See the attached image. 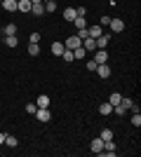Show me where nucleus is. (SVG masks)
Masks as SVG:
<instances>
[{
  "instance_id": "c9c22d12",
  "label": "nucleus",
  "mask_w": 141,
  "mask_h": 157,
  "mask_svg": "<svg viewBox=\"0 0 141 157\" xmlns=\"http://www.w3.org/2000/svg\"><path fill=\"white\" fill-rule=\"evenodd\" d=\"M45 2H47V0H45Z\"/></svg>"
},
{
  "instance_id": "f03ea898",
  "label": "nucleus",
  "mask_w": 141,
  "mask_h": 157,
  "mask_svg": "<svg viewBox=\"0 0 141 157\" xmlns=\"http://www.w3.org/2000/svg\"><path fill=\"white\" fill-rule=\"evenodd\" d=\"M111 42V33H101L96 38V49H106V45Z\"/></svg>"
},
{
  "instance_id": "1a4fd4ad",
  "label": "nucleus",
  "mask_w": 141,
  "mask_h": 157,
  "mask_svg": "<svg viewBox=\"0 0 141 157\" xmlns=\"http://www.w3.org/2000/svg\"><path fill=\"white\" fill-rule=\"evenodd\" d=\"M82 47H85V52H94V49H96V40L94 38H85L82 40Z\"/></svg>"
},
{
  "instance_id": "7ed1b4c3",
  "label": "nucleus",
  "mask_w": 141,
  "mask_h": 157,
  "mask_svg": "<svg viewBox=\"0 0 141 157\" xmlns=\"http://www.w3.org/2000/svg\"><path fill=\"white\" fill-rule=\"evenodd\" d=\"M96 75L104 78V80L111 78V66H108V63H99V66H96Z\"/></svg>"
},
{
  "instance_id": "6e6552de",
  "label": "nucleus",
  "mask_w": 141,
  "mask_h": 157,
  "mask_svg": "<svg viewBox=\"0 0 141 157\" xmlns=\"http://www.w3.org/2000/svg\"><path fill=\"white\" fill-rule=\"evenodd\" d=\"M89 150H92L94 155H99V152L104 150V141H101V138H94L92 143H89Z\"/></svg>"
},
{
  "instance_id": "7c9ffc66",
  "label": "nucleus",
  "mask_w": 141,
  "mask_h": 157,
  "mask_svg": "<svg viewBox=\"0 0 141 157\" xmlns=\"http://www.w3.org/2000/svg\"><path fill=\"white\" fill-rule=\"evenodd\" d=\"M108 24H111V17H101L99 19V26H108Z\"/></svg>"
},
{
  "instance_id": "4468645a",
  "label": "nucleus",
  "mask_w": 141,
  "mask_h": 157,
  "mask_svg": "<svg viewBox=\"0 0 141 157\" xmlns=\"http://www.w3.org/2000/svg\"><path fill=\"white\" fill-rule=\"evenodd\" d=\"M35 105H38V108H49V96L40 94V96H38V101H35Z\"/></svg>"
},
{
  "instance_id": "39448f33",
  "label": "nucleus",
  "mask_w": 141,
  "mask_h": 157,
  "mask_svg": "<svg viewBox=\"0 0 141 157\" xmlns=\"http://www.w3.org/2000/svg\"><path fill=\"white\" fill-rule=\"evenodd\" d=\"M108 26H111V31H113V33H122V31H125V21H122V19H111Z\"/></svg>"
},
{
  "instance_id": "bb28decb",
  "label": "nucleus",
  "mask_w": 141,
  "mask_h": 157,
  "mask_svg": "<svg viewBox=\"0 0 141 157\" xmlns=\"http://www.w3.org/2000/svg\"><path fill=\"white\" fill-rule=\"evenodd\" d=\"M5 143L10 145V148H17V143H19V141H17V136H5Z\"/></svg>"
},
{
  "instance_id": "f3484780",
  "label": "nucleus",
  "mask_w": 141,
  "mask_h": 157,
  "mask_svg": "<svg viewBox=\"0 0 141 157\" xmlns=\"http://www.w3.org/2000/svg\"><path fill=\"white\" fill-rule=\"evenodd\" d=\"M120 101H122V94H118V92H113L111 96H108V103H111V105H118Z\"/></svg>"
},
{
  "instance_id": "473e14b6",
  "label": "nucleus",
  "mask_w": 141,
  "mask_h": 157,
  "mask_svg": "<svg viewBox=\"0 0 141 157\" xmlns=\"http://www.w3.org/2000/svg\"><path fill=\"white\" fill-rule=\"evenodd\" d=\"M5 136H7V134H2V131H0V145L5 143Z\"/></svg>"
},
{
  "instance_id": "423d86ee",
  "label": "nucleus",
  "mask_w": 141,
  "mask_h": 157,
  "mask_svg": "<svg viewBox=\"0 0 141 157\" xmlns=\"http://www.w3.org/2000/svg\"><path fill=\"white\" fill-rule=\"evenodd\" d=\"M94 61H96V66H99V63H108V52H106V49H96Z\"/></svg>"
},
{
  "instance_id": "c756f323",
  "label": "nucleus",
  "mask_w": 141,
  "mask_h": 157,
  "mask_svg": "<svg viewBox=\"0 0 141 157\" xmlns=\"http://www.w3.org/2000/svg\"><path fill=\"white\" fill-rule=\"evenodd\" d=\"M35 110H38V105H35V103H28L26 105V113H28V115H35Z\"/></svg>"
},
{
  "instance_id": "5701e85b",
  "label": "nucleus",
  "mask_w": 141,
  "mask_h": 157,
  "mask_svg": "<svg viewBox=\"0 0 141 157\" xmlns=\"http://www.w3.org/2000/svg\"><path fill=\"white\" fill-rule=\"evenodd\" d=\"M101 141H104V143H106V141H113V131H111V129H104V131H101Z\"/></svg>"
},
{
  "instance_id": "393cba45",
  "label": "nucleus",
  "mask_w": 141,
  "mask_h": 157,
  "mask_svg": "<svg viewBox=\"0 0 141 157\" xmlns=\"http://www.w3.org/2000/svg\"><path fill=\"white\" fill-rule=\"evenodd\" d=\"M45 12H57V2L54 0H47L45 2Z\"/></svg>"
},
{
  "instance_id": "9b49d317",
  "label": "nucleus",
  "mask_w": 141,
  "mask_h": 157,
  "mask_svg": "<svg viewBox=\"0 0 141 157\" xmlns=\"http://www.w3.org/2000/svg\"><path fill=\"white\" fill-rule=\"evenodd\" d=\"M17 10L19 12H31V0H17Z\"/></svg>"
},
{
  "instance_id": "a211bd4d",
  "label": "nucleus",
  "mask_w": 141,
  "mask_h": 157,
  "mask_svg": "<svg viewBox=\"0 0 141 157\" xmlns=\"http://www.w3.org/2000/svg\"><path fill=\"white\" fill-rule=\"evenodd\" d=\"M73 56H75V59H85V56H87V52H85V47H75V49H73Z\"/></svg>"
},
{
  "instance_id": "0eeeda50",
  "label": "nucleus",
  "mask_w": 141,
  "mask_h": 157,
  "mask_svg": "<svg viewBox=\"0 0 141 157\" xmlns=\"http://www.w3.org/2000/svg\"><path fill=\"white\" fill-rule=\"evenodd\" d=\"M64 49H66V47H64V42H59V40H57V42H52V47H49V52H52L54 56H61V54H64Z\"/></svg>"
},
{
  "instance_id": "2f4dec72",
  "label": "nucleus",
  "mask_w": 141,
  "mask_h": 157,
  "mask_svg": "<svg viewBox=\"0 0 141 157\" xmlns=\"http://www.w3.org/2000/svg\"><path fill=\"white\" fill-rule=\"evenodd\" d=\"M87 71H92V73L96 71V61H94V59H92V61H87Z\"/></svg>"
},
{
  "instance_id": "dca6fc26",
  "label": "nucleus",
  "mask_w": 141,
  "mask_h": 157,
  "mask_svg": "<svg viewBox=\"0 0 141 157\" xmlns=\"http://www.w3.org/2000/svg\"><path fill=\"white\" fill-rule=\"evenodd\" d=\"M99 113H101V115H111V113H113V105L106 101V103H101V105H99Z\"/></svg>"
},
{
  "instance_id": "20e7f679",
  "label": "nucleus",
  "mask_w": 141,
  "mask_h": 157,
  "mask_svg": "<svg viewBox=\"0 0 141 157\" xmlns=\"http://www.w3.org/2000/svg\"><path fill=\"white\" fill-rule=\"evenodd\" d=\"M82 45V40L78 38V35H73V38H66V42H64V47L66 49H75V47H80Z\"/></svg>"
},
{
  "instance_id": "aec40b11",
  "label": "nucleus",
  "mask_w": 141,
  "mask_h": 157,
  "mask_svg": "<svg viewBox=\"0 0 141 157\" xmlns=\"http://www.w3.org/2000/svg\"><path fill=\"white\" fill-rule=\"evenodd\" d=\"M5 45H7V47H17V45H19L17 35H5Z\"/></svg>"
},
{
  "instance_id": "cd10ccee",
  "label": "nucleus",
  "mask_w": 141,
  "mask_h": 157,
  "mask_svg": "<svg viewBox=\"0 0 141 157\" xmlns=\"http://www.w3.org/2000/svg\"><path fill=\"white\" fill-rule=\"evenodd\" d=\"M132 124H134V127H141V115H139V110L132 115Z\"/></svg>"
},
{
  "instance_id": "6ab92c4d",
  "label": "nucleus",
  "mask_w": 141,
  "mask_h": 157,
  "mask_svg": "<svg viewBox=\"0 0 141 157\" xmlns=\"http://www.w3.org/2000/svg\"><path fill=\"white\" fill-rule=\"evenodd\" d=\"M73 24H75V28H78V31H82V28H87V21L82 19V17H75V19H73Z\"/></svg>"
},
{
  "instance_id": "b1692460",
  "label": "nucleus",
  "mask_w": 141,
  "mask_h": 157,
  "mask_svg": "<svg viewBox=\"0 0 141 157\" xmlns=\"http://www.w3.org/2000/svg\"><path fill=\"white\" fill-rule=\"evenodd\" d=\"M28 54H31V56H38V54H40V45L31 42V45H28Z\"/></svg>"
},
{
  "instance_id": "f704fd0d",
  "label": "nucleus",
  "mask_w": 141,
  "mask_h": 157,
  "mask_svg": "<svg viewBox=\"0 0 141 157\" xmlns=\"http://www.w3.org/2000/svg\"><path fill=\"white\" fill-rule=\"evenodd\" d=\"M0 2H2V0H0Z\"/></svg>"
},
{
  "instance_id": "412c9836",
  "label": "nucleus",
  "mask_w": 141,
  "mask_h": 157,
  "mask_svg": "<svg viewBox=\"0 0 141 157\" xmlns=\"http://www.w3.org/2000/svg\"><path fill=\"white\" fill-rule=\"evenodd\" d=\"M2 33H5V35H17V24H7V26L2 28Z\"/></svg>"
},
{
  "instance_id": "a878e982",
  "label": "nucleus",
  "mask_w": 141,
  "mask_h": 157,
  "mask_svg": "<svg viewBox=\"0 0 141 157\" xmlns=\"http://www.w3.org/2000/svg\"><path fill=\"white\" fill-rule=\"evenodd\" d=\"M61 59H64V61H73V59H75V56H73V49H64Z\"/></svg>"
},
{
  "instance_id": "f8f14e48",
  "label": "nucleus",
  "mask_w": 141,
  "mask_h": 157,
  "mask_svg": "<svg viewBox=\"0 0 141 157\" xmlns=\"http://www.w3.org/2000/svg\"><path fill=\"white\" fill-rule=\"evenodd\" d=\"M0 5L5 7V12H17V0H2Z\"/></svg>"
},
{
  "instance_id": "2eb2a0df",
  "label": "nucleus",
  "mask_w": 141,
  "mask_h": 157,
  "mask_svg": "<svg viewBox=\"0 0 141 157\" xmlns=\"http://www.w3.org/2000/svg\"><path fill=\"white\" fill-rule=\"evenodd\" d=\"M31 12H33L35 17H42V14H45V7H42V2H35V5H31Z\"/></svg>"
},
{
  "instance_id": "f257e3e1",
  "label": "nucleus",
  "mask_w": 141,
  "mask_h": 157,
  "mask_svg": "<svg viewBox=\"0 0 141 157\" xmlns=\"http://www.w3.org/2000/svg\"><path fill=\"white\" fill-rule=\"evenodd\" d=\"M35 117L40 120V122H49V120H52V113H49V108H38V110H35Z\"/></svg>"
},
{
  "instance_id": "72a5a7b5",
  "label": "nucleus",
  "mask_w": 141,
  "mask_h": 157,
  "mask_svg": "<svg viewBox=\"0 0 141 157\" xmlns=\"http://www.w3.org/2000/svg\"><path fill=\"white\" fill-rule=\"evenodd\" d=\"M35 2H42V0H31V5H35Z\"/></svg>"
},
{
  "instance_id": "9d476101",
  "label": "nucleus",
  "mask_w": 141,
  "mask_h": 157,
  "mask_svg": "<svg viewBox=\"0 0 141 157\" xmlns=\"http://www.w3.org/2000/svg\"><path fill=\"white\" fill-rule=\"evenodd\" d=\"M101 33H104V31H101V26H99V24H96V26H87V35H89V38H94V40H96V38L101 35Z\"/></svg>"
},
{
  "instance_id": "ddd939ff",
  "label": "nucleus",
  "mask_w": 141,
  "mask_h": 157,
  "mask_svg": "<svg viewBox=\"0 0 141 157\" xmlns=\"http://www.w3.org/2000/svg\"><path fill=\"white\" fill-rule=\"evenodd\" d=\"M75 17H78V12H75V7H66V10H64V19H66V21H73Z\"/></svg>"
},
{
  "instance_id": "c85d7f7f",
  "label": "nucleus",
  "mask_w": 141,
  "mask_h": 157,
  "mask_svg": "<svg viewBox=\"0 0 141 157\" xmlns=\"http://www.w3.org/2000/svg\"><path fill=\"white\" fill-rule=\"evenodd\" d=\"M28 40L38 45V42H40V40H42V35H40V33H31V35H28Z\"/></svg>"
},
{
  "instance_id": "4be33fe9",
  "label": "nucleus",
  "mask_w": 141,
  "mask_h": 157,
  "mask_svg": "<svg viewBox=\"0 0 141 157\" xmlns=\"http://www.w3.org/2000/svg\"><path fill=\"white\" fill-rule=\"evenodd\" d=\"M120 105H122V108H125V110H132V108H134V101H132V98H125V96H122Z\"/></svg>"
}]
</instances>
